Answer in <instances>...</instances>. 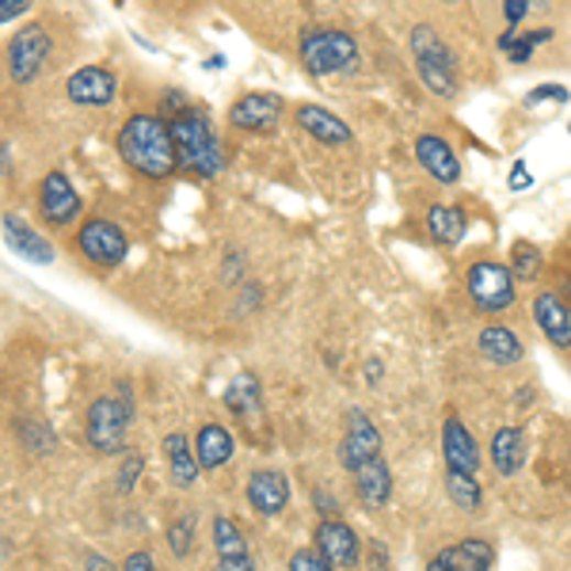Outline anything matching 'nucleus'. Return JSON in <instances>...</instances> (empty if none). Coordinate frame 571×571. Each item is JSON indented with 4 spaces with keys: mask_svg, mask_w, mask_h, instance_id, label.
Here are the masks:
<instances>
[{
    "mask_svg": "<svg viewBox=\"0 0 571 571\" xmlns=\"http://www.w3.org/2000/svg\"><path fill=\"white\" fill-rule=\"evenodd\" d=\"M114 145H119L122 164L145 179H168L172 172L179 168L172 127L156 119V114H145V111L130 114V119L122 122Z\"/></svg>",
    "mask_w": 571,
    "mask_h": 571,
    "instance_id": "nucleus-1",
    "label": "nucleus"
},
{
    "mask_svg": "<svg viewBox=\"0 0 571 571\" xmlns=\"http://www.w3.org/2000/svg\"><path fill=\"white\" fill-rule=\"evenodd\" d=\"M172 138H176V156L179 168L190 172V176L213 179L218 172H226V145H221L213 122L206 119L198 107H184L168 119Z\"/></svg>",
    "mask_w": 571,
    "mask_h": 571,
    "instance_id": "nucleus-2",
    "label": "nucleus"
},
{
    "mask_svg": "<svg viewBox=\"0 0 571 571\" xmlns=\"http://www.w3.org/2000/svg\"><path fill=\"white\" fill-rule=\"evenodd\" d=\"M408 46H411V57H416L419 80L427 85V92H435L442 99L458 96V62H453V54L446 50L442 39H438L430 28H416L408 39Z\"/></svg>",
    "mask_w": 571,
    "mask_h": 571,
    "instance_id": "nucleus-3",
    "label": "nucleus"
},
{
    "mask_svg": "<svg viewBox=\"0 0 571 571\" xmlns=\"http://www.w3.org/2000/svg\"><path fill=\"white\" fill-rule=\"evenodd\" d=\"M130 416H134V404H130L127 385H122V396H99V400H92L85 419L88 446H92L96 453H122Z\"/></svg>",
    "mask_w": 571,
    "mask_h": 571,
    "instance_id": "nucleus-4",
    "label": "nucleus"
},
{
    "mask_svg": "<svg viewBox=\"0 0 571 571\" xmlns=\"http://www.w3.org/2000/svg\"><path fill=\"white\" fill-rule=\"evenodd\" d=\"M469 301L476 305L480 312H507L510 305L518 301V278L510 271V263H495V260H480L469 267L465 275Z\"/></svg>",
    "mask_w": 571,
    "mask_h": 571,
    "instance_id": "nucleus-5",
    "label": "nucleus"
},
{
    "mask_svg": "<svg viewBox=\"0 0 571 571\" xmlns=\"http://www.w3.org/2000/svg\"><path fill=\"white\" fill-rule=\"evenodd\" d=\"M297 54L312 77H332L359 65V43L343 31H305Z\"/></svg>",
    "mask_w": 571,
    "mask_h": 571,
    "instance_id": "nucleus-6",
    "label": "nucleus"
},
{
    "mask_svg": "<svg viewBox=\"0 0 571 571\" xmlns=\"http://www.w3.org/2000/svg\"><path fill=\"white\" fill-rule=\"evenodd\" d=\"M50 50H54V39L46 35L43 23L20 28L12 39H8V77H12L15 85H31V80L43 73Z\"/></svg>",
    "mask_w": 571,
    "mask_h": 571,
    "instance_id": "nucleus-7",
    "label": "nucleus"
},
{
    "mask_svg": "<svg viewBox=\"0 0 571 571\" xmlns=\"http://www.w3.org/2000/svg\"><path fill=\"white\" fill-rule=\"evenodd\" d=\"M77 244H80V252H85V260L96 263V267H119V263L127 260V252H130L127 233H122V229L114 226V221H107V218L85 221L80 233H77Z\"/></svg>",
    "mask_w": 571,
    "mask_h": 571,
    "instance_id": "nucleus-8",
    "label": "nucleus"
},
{
    "mask_svg": "<svg viewBox=\"0 0 571 571\" xmlns=\"http://www.w3.org/2000/svg\"><path fill=\"white\" fill-rule=\"evenodd\" d=\"M65 96L77 107H111L119 96V77L103 65H85L65 80Z\"/></svg>",
    "mask_w": 571,
    "mask_h": 571,
    "instance_id": "nucleus-9",
    "label": "nucleus"
},
{
    "mask_svg": "<svg viewBox=\"0 0 571 571\" xmlns=\"http://www.w3.org/2000/svg\"><path fill=\"white\" fill-rule=\"evenodd\" d=\"M381 453V435L377 427L370 424V416L362 408H351L347 411V435L343 442H339V461H343V469H359L366 465L370 458H377Z\"/></svg>",
    "mask_w": 571,
    "mask_h": 571,
    "instance_id": "nucleus-10",
    "label": "nucleus"
},
{
    "mask_svg": "<svg viewBox=\"0 0 571 571\" xmlns=\"http://www.w3.org/2000/svg\"><path fill=\"white\" fill-rule=\"evenodd\" d=\"M80 206L85 202H80L77 187L69 184V176L65 172H50L43 187H39V210H43L46 226H73Z\"/></svg>",
    "mask_w": 571,
    "mask_h": 571,
    "instance_id": "nucleus-11",
    "label": "nucleus"
},
{
    "mask_svg": "<svg viewBox=\"0 0 571 571\" xmlns=\"http://www.w3.org/2000/svg\"><path fill=\"white\" fill-rule=\"evenodd\" d=\"M312 537H317L320 557L328 560V568L332 571H347V568L359 564V534H354L347 523H339V518H325Z\"/></svg>",
    "mask_w": 571,
    "mask_h": 571,
    "instance_id": "nucleus-12",
    "label": "nucleus"
},
{
    "mask_svg": "<svg viewBox=\"0 0 571 571\" xmlns=\"http://www.w3.org/2000/svg\"><path fill=\"white\" fill-rule=\"evenodd\" d=\"M534 320L552 347L571 351V305L560 297V289H545L534 297Z\"/></svg>",
    "mask_w": 571,
    "mask_h": 571,
    "instance_id": "nucleus-13",
    "label": "nucleus"
},
{
    "mask_svg": "<svg viewBox=\"0 0 571 571\" xmlns=\"http://www.w3.org/2000/svg\"><path fill=\"white\" fill-rule=\"evenodd\" d=\"M248 503H252L255 515L278 518L289 507V480L278 469H260V473L248 476Z\"/></svg>",
    "mask_w": 571,
    "mask_h": 571,
    "instance_id": "nucleus-14",
    "label": "nucleus"
},
{
    "mask_svg": "<svg viewBox=\"0 0 571 571\" xmlns=\"http://www.w3.org/2000/svg\"><path fill=\"white\" fill-rule=\"evenodd\" d=\"M435 571H487L495 568V545L484 541V537H469V541H458L450 549L435 552L430 564Z\"/></svg>",
    "mask_w": 571,
    "mask_h": 571,
    "instance_id": "nucleus-15",
    "label": "nucleus"
},
{
    "mask_svg": "<svg viewBox=\"0 0 571 571\" xmlns=\"http://www.w3.org/2000/svg\"><path fill=\"white\" fill-rule=\"evenodd\" d=\"M278 119H283V99L271 92H252L237 99L233 111H229V122H233L237 130H248V134H263V130H271Z\"/></svg>",
    "mask_w": 571,
    "mask_h": 571,
    "instance_id": "nucleus-16",
    "label": "nucleus"
},
{
    "mask_svg": "<svg viewBox=\"0 0 571 571\" xmlns=\"http://www.w3.org/2000/svg\"><path fill=\"white\" fill-rule=\"evenodd\" d=\"M297 127L312 138V142L328 145V149H339V145H351L354 134L339 114H332L328 107H317V103H301L297 107Z\"/></svg>",
    "mask_w": 571,
    "mask_h": 571,
    "instance_id": "nucleus-17",
    "label": "nucleus"
},
{
    "mask_svg": "<svg viewBox=\"0 0 571 571\" xmlns=\"http://www.w3.org/2000/svg\"><path fill=\"white\" fill-rule=\"evenodd\" d=\"M442 461L446 469H458V473H480V446L458 416H450L442 427Z\"/></svg>",
    "mask_w": 571,
    "mask_h": 571,
    "instance_id": "nucleus-18",
    "label": "nucleus"
},
{
    "mask_svg": "<svg viewBox=\"0 0 571 571\" xmlns=\"http://www.w3.org/2000/svg\"><path fill=\"white\" fill-rule=\"evenodd\" d=\"M416 161L424 164V172H430V179H438V184H446V187H453L461 179L458 153H453L450 142L438 138V134L416 138Z\"/></svg>",
    "mask_w": 571,
    "mask_h": 571,
    "instance_id": "nucleus-19",
    "label": "nucleus"
},
{
    "mask_svg": "<svg viewBox=\"0 0 571 571\" xmlns=\"http://www.w3.org/2000/svg\"><path fill=\"white\" fill-rule=\"evenodd\" d=\"M354 495L366 510H381L388 499H393V473H388V461L381 458H370L366 465L354 469Z\"/></svg>",
    "mask_w": 571,
    "mask_h": 571,
    "instance_id": "nucleus-20",
    "label": "nucleus"
},
{
    "mask_svg": "<svg viewBox=\"0 0 571 571\" xmlns=\"http://www.w3.org/2000/svg\"><path fill=\"white\" fill-rule=\"evenodd\" d=\"M4 244L12 248L23 263H35V267H50V263H54V244H50L43 233L23 226L20 218H12V213L4 218Z\"/></svg>",
    "mask_w": 571,
    "mask_h": 571,
    "instance_id": "nucleus-21",
    "label": "nucleus"
},
{
    "mask_svg": "<svg viewBox=\"0 0 571 571\" xmlns=\"http://www.w3.org/2000/svg\"><path fill=\"white\" fill-rule=\"evenodd\" d=\"M213 549H218V568L226 571H248L252 568V557H248V541L240 534V526L233 518H213Z\"/></svg>",
    "mask_w": 571,
    "mask_h": 571,
    "instance_id": "nucleus-22",
    "label": "nucleus"
},
{
    "mask_svg": "<svg viewBox=\"0 0 571 571\" xmlns=\"http://www.w3.org/2000/svg\"><path fill=\"white\" fill-rule=\"evenodd\" d=\"M161 446H164V461H168V480H172V484L184 487V492H187V487H195L198 484V469H202V465H198V458H195V442L176 430V435H168Z\"/></svg>",
    "mask_w": 571,
    "mask_h": 571,
    "instance_id": "nucleus-23",
    "label": "nucleus"
},
{
    "mask_svg": "<svg viewBox=\"0 0 571 571\" xmlns=\"http://www.w3.org/2000/svg\"><path fill=\"white\" fill-rule=\"evenodd\" d=\"M487 453H492V465L499 476H518L526 465V435L518 427H499L492 435V446H487Z\"/></svg>",
    "mask_w": 571,
    "mask_h": 571,
    "instance_id": "nucleus-24",
    "label": "nucleus"
},
{
    "mask_svg": "<svg viewBox=\"0 0 571 571\" xmlns=\"http://www.w3.org/2000/svg\"><path fill=\"white\" fill-rule=\"evenodd\" d=\"M476 347H480V354H484L492 366H518L523 362V339H518L510 328H503V325H492V328H484L476 339Z\"/></svg>",
    "mask_w": 571,
    "mask_h": 571,
    "instance_id": "nucleus-25",
    "label": "nucleus"
},
{
    "mask_svg": "<svg viewBox=\"0 0 571 571\" xmlns=\"http://www.w3.org/2000/svg\"><path fill=\"white\" fill-rule=\"evenodd\" d=\"M233 453H237V438L226 427L206 424L195 435V458L202 469H221L226 461H233Z\"/></svg>",
    "mask_w": 571,
    "mask_h": 571,
    "instance_id": "nucleus-26",
    "label": "nucleus"
},
{
    "mask_svg": "<svg viewBox=\"0 0 571 571\" xmlns=\"http://www.w3.org/2000/svg\"><path fill=\"white\" fill-rule=\"evenodd\" d=\"M465 229H469V221H465V213H461L458 206H430L427 233H430V240H435V244H446V248L461 244Z\"/></svg>",
    "mask_w": 571,
    "mask_h": 571,
    "instance_id": "nucleus-27",
    "label": "nucleus"
},
{
    "mask_svg": "<svg viewBox=\"0 0 571 571\" xmlns=\"http://www.w3.org/2000/svg\"><path fill=\"white\" fill-rule=\"evenodd\" d=\"M446 495H450L453 507L465 510V515H476L480 503H484L476 473H458V469H446Z\"/></svg>",
    "mask_w": 571,
    "mask_h": 571,
    "instance_id": "nucleus-28",
    "label": "nucleus"
},
{
    "mask_svg": "<svg viewBox=\"0 0 571 571\" xmlns=\"http://www.w3.org/2000/svg\"><path fill=\"white\" fill-rule=\"evenodd\" d=\"M260 400H263V388H260V377L255 374H237L229 381L226 388V404L240 416H252V411H260Z\"/></svg>",
    "mask_w": 571,
    "mask_h": 571,
    "instance_id": "nucleus-29",
    "label": "nucleus"
},
{
    "mask_svg": "<svg viewBox=\"0 0 571 571\" xmlns=\"http://www.w3.org/2000/svg\"><path fill=\"white\" fill-rule=\"evenodd\" d=\"M510 271H515L518 283H534V278L541 275V252H537L529 240H518V244L510 248Z\"/></svg>",
    "mask_w": 571,
    "mask_h": 571,
    "instance_id": "nucleus-30",
    "label": "nucleus"
},
{
    "mask_svg": "<svg viewBox=\"0 0 571 571\" xmlns=\"http://www.w3.org/2000/svg\"><path fill=\"white\" fill-rule=\"evenodd\" d=\"M195 515H184V518H176V523L168 526V549H172V557H190V537H195Z\"/></svg>",
    "mask_w": 571,
    "mask_h": 571,
    "instance_id": "nucleus-31",
    "label": "nucleus"
},
{
    "mask_svg": "<svg viewBox=\"0 0 571 571\" xmlns=\"http://www.w3.org/2000/svg\"><path fill=\"white\" fill-rule=\"evenodd\" d=\"M552 39V31H537V35H523V39H515V46H510V62H529V54H534L537 46L541 43H549Z\"/></svg>",
    "mask_w": 571,
    "mask_h": 571,
    "instance_id": "nucleus-32",
    "label": "nucleus"
},
{
    "mask_svg": "<svg viewBox=\"0 0 571 571\" xmlns=\"http://www.w3.org/2000/svg\"><path fill=\"white\" fill-rule=\"evenodd\" d=\"M571 92L564 85H541V88H534V92L526 96V103L529 107H537V103H568Z\"/></svg>",
    "mask_w": 571,
    "mask_h": 571,
    "instance_id": "nucleus-33",
    "label": "nucleus"
},
{
    "mask_svg": "<svg viewBox=\"0 0 571 571\" xmlns=\"http://www.w3.org/2000/svg\"><path fill=\"white\" fill-rule=\"evenodd\" d=\"M23 438L35 453H50L54 450V430L50 427H35V424H23Z\"/></svg>",
    "mask_w": 571,
    "mask_h": 571,
    "instance_id": "nucleus-34",
    "label": "nucleus"
},
{
    "mask_svg": "<svg viewBox=\"0 0 571 571\" xmlns=\"http://www.w3.org/2000/svg\"><path fill=\"white\" fill-rule=\"evenodd\" d=\"M142 453H127V465H122V473H119V487L122 492H130V487L138 484V480H142Z\"/></svg>",
    "mask_w": 571,
    "mask_h": 571,
    "instance_id": "nucleus-35",
    "label": "nucleus"
},
{
    "mask_svg": "<svg viewBox=\"0 0 571 571\" xmlns=\"http://www.w3.org/2000/svg\"><path fill=\"white\" fill-rule=\"evenodd\" d=\"M289 568H297V571H317V568H328V560L320 557V549H301V552H294V557H289Z\"/></svg>",
    "mask_w": 571,
    "mask_h": 571,
    "instance_id": "nucleus-36",
    "label": "nucleus"
},
{
    "mask_svg": "<svg viewBox=\"0 0 571 571\" xmlns=\"http://www.w3.org/2000/svg\"><path fill=\"white\" fill-rule=\"evenodd\" d=\"M312 507H317V515H325V518L339 515V503H336V495L328 492V487H312Z\"/></svg>",
    "mask_w": 571,
    "mask_h": 571,
    "instance_id": "nucleus-37",
    "label": "nucleus"
},
{
    "mask_svg": "<svg viewBox=\"0 0 571 571\" xmlns=\"http://www.w3.org/2000/svg\"><path fill=\"white\" fill-rule=\"evenodd\" d=\"M529 4H534V0H503V12H507V28L518 31V23L526 20Z\"/></svg>",
    "mask_w": 571,
    "mask_h": 571,
    "instance_id": "nucleus-38",
    "label": "nucleus"
},
{
    "mask_svg": "<svg viewBox=\"0 0 571 571\" xmlns=\"http://www.w3.org/2000/svg\"><path fill=\"white\" fill-rule=\"evenodd\" d=\"M31 8V0H0V20L4 23H15L23 12Z\"/></svg>",
    "mask_w": 571,
    "mask_h": 571,
    "instance_id": "nucleus-39",
    "label": "nucleus"
},
{
    "mask_svg": "<svg viewBox=\"0 0 571 571\" xmlns=\"http://www.w3.org/2000/svg\"><path fill=\"white\" fill-rule=\"evenodd\" d=\"M526 187H534V176L526 172L523 161H515V168H510V190H526Z\"/></svg>",
    "mask_w": 571,
    "mask_h": 571,
    "instance_id": "nucleus-40",
    "label": "nucleus"
},
{
    "mask_svg": "<svg viewBox=\"0 0 571 571\" xmlns=\"http://www.w3.org/2000/svg\"><path fill=\"white\" fill-rule=\"evenodd\" d=\"M122 568H130V571H149V568H153V557H149V552H130V557L122 560Z\"/></svg>",
    "mask_w": 571,
    "mask_h": 571,
    "instance_id": "nucleus-41",
    "label": "nucleus"
},
{
    "mask_svg": "<svg viewBox=\"0 0 571 571\" xmlns=\"http://www.w3.org/2000/svg\"><path fill=\"white\" fill-rule=\"evenodd\" d=\"M381 374H385V366H381L377 359H370V362H366V381H370V385H377Z\"/></svg>",
    "mask_w": 571,
    "mask_h": 571,
    "instance_id": "nucleus-42",
    "label": "nucleus"
},
{
    "mask_svg": "<svg viewBox=\"0 0 571 571\" xmlns=\"http://www.w3.org/2000/svg\"><path fill=\"white\" fill-rule=\"evenodd\" d=\"M560 294H564V301L571 305V278H564V283H560Z\"/></svg>",
    "mask_w": 571,
    "mask_h": 571,
    "instance_id": "nucleus-43",
    "label": "nucleus"
},
{
    "mask_svg": "<svg viewBox=\"0 0 571 571\" xmlns=\"http://www.w3.org/2000/svg\"><path fill=\"white\" fill-rule=\"evenodd\" d=\"M568 134H571V122H568Z\"/></svg>",
    "mask_w": 571,
    "mask_h": 571,
    "instance_id": "nucleus-44",
    "label": "nucleus"
}]
</instances>
